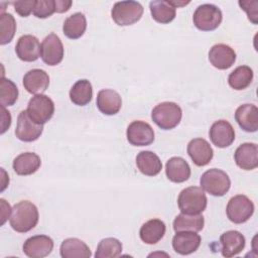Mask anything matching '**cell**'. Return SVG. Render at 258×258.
Returning <instances> with one entry per match:
<instances>
[{
  "mask_svg": "<svg viewBox=\"0 0 258 258\" xmlns=\"http://www.w3.org/2000/svg\"><path fill=\"white\" fill-rule=\"evenodd\" d=\"M39 214L36 206L29 201H21L12 208L10 226L18 233L32 230L38 223Z\"/></svg>",
  "mask_w": 258,
  "mask_h": 258,
  "instance_id": "obj_1",
  "label": "cell"
},
{
  "mask_svg": "<svg viewBox=\"0 0 258 258\" xmlns=\"http://www.w3.org/2000/svg\"><path fill=\"white\" fill-rule=\"evenodd\" d=\"M208 204L207 196L200 186H188L183 188L177 198V205L182 214L200 215Z\"/></svg>",
  "mask_w": 258,
  "mask_h": 258,
  "instance_id": "obj_2",
  "label": "cell"
},
{
  "mask_svg": "<svg viewBox=\"0 0 258 258\" xmlns=\"http://www.w3.org/2000/svg\"><path fill=\"white\" fill-rule=\"evenodd\" d=\"M181 117V108L174 102L159 103L151 111L152 121L163 130H170L176 127Z\"/></svg>",
  "mask_w": 258,
  "mask_h": 258,
  "instance_id": "obj_3",
  "label": "cell"
},
{
  "mask_svg": "<svg viewBox=\"0 0 258 258\" xmlns=\"http://www.w3.org/2000/svg\"><path fill=\"white\" fill-rule=\"evenodd\" d=\"M200 184L208 194L214 197H223L230 189L231 180L224 170L211 168L202 174Z\"/></svg>",
  "mask_w": 258,
  "mask_h": 258,
  "instance_id": "obj_4",
  "label": "cell"
},
{
  "mask_svg": "<svg viewBox=\"0 0 258 258\" xmlns=\"http://www.w3.org/2000/svg\"><path fill=\"white\" fill-rule=\"evenodd\" d=\"M143 15V7L137 1L116 2L111 10L114 22L120 26H128L136 23Z\"/></svg>",
  "mask_w": 258,
  "mask_h": 258,
  "instance_id": "obj_5",
  "label": "cell"
},
{
  "mask_svg": "<svg viewBox=\"0 0 258 258\" xmlns=\"http://www.w3.org/2000/svg\"><path fill=\"white\" fill-rule=\"evenodd\" d=\"M223 19L221 9L214 4H202L198 6L192 15L195 26L202 31L217 29Z\"/></svg>",
  "mask_w": 258,
  "mask_h": 258,
  "instance_id": "obj_6",
  "label": "cell"
},
{
  "mask_svg": "<svg viewBox=\"0 0 258 258\" xmlns=\"http://www.w3.org/2000/svg\"><path fill=\"white\" fill-rule=\"evenodd\" d=\"M26 111L32 121L43 125L53 116L54 104L48 96L39 94L29 100Z\"/></svg>",
  "mask_w": 258,
  "mask_h": 258,
  "instance_id": "obj_7",
  "label": "cell"
},
{
  "mask_svg": "<svg viewBox=\"0 0 258 258\" xmlns=\"http://www.w3.org/2000/svg\"><path fill=\"white\" fill-rule=\"evenodd\" d=\"M226 213L228 219L234 224H243L252 217L254 204L248 197L237 195L229 200Z\"/></svg>",
  "mask_w": 258,
  "mask_h": 258,
  "instance_id": "obj_8",
  "label": "cell"
},
{
  "mask_svg": "<svg viewBox=\"0 0 258 258\" xmlns=\"http://www.w3.org/2000/svg\"><path fill=\"white\" fill-rule=\"evenodd\" d=\"M63 45L55 33H49L40 45V57L47 66H56L63 58Z\"/></svg>",
  "mask_w": 258,
  "mask_h": 258,
  "instance_id": "obj_9",
  "label": "cell"
},
{
  "mask_svg": "<svg viewBox=\"0 0 258 258\" xmlns=\"http://www.w3.org/2000/svg\"><path fill=\"white\" fill-rule=\"evenodd\" d=\"M128 142L133 146H147L154 141V131L152 127L141 120L133 121L126 131Z\"/></svg>",
  "mask_w": 258,
  "mask_h": 258,
  "instance_id": "obj_10",
  "label": "cell"
},
{
  "mask_svg": "<svg viewBox=\"0 0 258 258\" xmlns=\"http://www.w3.org/2000/svg\"><path fill=\"white\" fill-rule=\"evenodd\" d=\"M43 131V125L37 124L31 120L26 110L19 113L15 129L16 137L24 142H32L37 140Z\"/></svg>",
  "mask_w": 258,
  "mask_h": 258,
  "instance_id": "obj_11",
  "label": "cell"
},
{
  "mask_svg": "<svg viewBox=\"0 0 258 258\" xmlns=\"http://www.w3.org/2000/svg\"><path fill=\"white\" fill-rule=\"evenodd\" d=\"M53 249V241L46 235H35L28 238L23 244V252L30 258H43Z\"/></svg>",
  "mask_w": 258,
  "mask_h": 258,
  "instance_id": "obj_12",
  "label": "cell"
},
{
  "mask_svg": "<svg viewBox=\"0 0 258 258\" xmlns=\"http://www.w3.org/2000/svg\"><path fill=\"white\" fill-rule=\"evenodd\" d=\"M209 135L212 143L219 148H226L235 140V130L227 120L214 122L210 128Z\"/></svg>",
  "mask_w": 258,
  "mask_h": 258,
  "instance_id": "obj_13",
  "label": "cell"
},
{
  "mask_svg": "<svg viewBox=\"0 0 258 258\" xmlns=\"http://www.w3.org/2000/svg\"><path fill=\"white\" fill-rule=\"evenodd\" d=\"M40 45L37 37L31 34H25L18 38L15 45V52L18 58L23 61H35L40 56Z\"/></svg>",
  "mask_w": 258,
  "mask_h": 258,
  "instance_id": "obj_14",
  "label": "cell"
},
{
  "mask_svg": "<svg viewBox=\"0 0 258 258\" xmlns=\"http://www.w3.org/2000/svg\"><path fill=\"white\" fill-rule=\"evenodd\" d=\"M187 154L197 166L209 164L214 156V151L210 143L204 138L191 139L187 144Z\"/></svg>",
  "mask_w": 258,
  "mask_h": 258,
  "instance_id": "obj_15",
  "label": "cell"
},
{
  "mask_svg": "<svg viewBox=\"0 0 258 258\" xmlns=\"http://www.w3.org/2000/svg\"><path fill=\"white\" fill-rule=\"evenodd\" d=\"M202 242V238L197 232L179 231L172 238V248L180 255H189L196 252Z\"/></svg>",
  "mask_w": 258,
  "mask_h": 258,
  "instance_id": "obj_16",
  "label": "cell"
},
{
  "mask_svg": "<svg viewBox=\"0 0 258 258\" xmlns=\"http://www.w3.org/2000/svg\"><path fill=\"white\" fill-rule=\"evenodd\" d=\"M209 60L211 64L218 70H228L236 61V52L231 46L218 43L211 47Z\"/></svg>",
  "mask_w": 258,
  "mask_h": 258,
  "instance_id": "obj_17",
  "label": "cell"
},
{
  "mask_svg": "<svg viewBox=\"0 0 258 258\" xmlns=\"http://www.w3.org/2000/svg\"><path fill=\"white\" fill-rule=\"evenodd\" d=\"M236 164L244 170H252L258 166V146L256 143L246 142L241 144L235 151Z\"/></svg>",
  "mask_w": 258,
  "mask_h": 258,
  "instance_id": "obj_18",
  "label": "cell"
},
{
  "mask_svg": "<svg viewBox=\"0 0 258 258\" xmlns=\"http://www.w3.org/2000/svg\"><path fill=\"white\" fill-rule=\"evenodd\" d=\"M23 87L33 95H39L46 91L49 85L48 74L40 69H33L28 71L23 77Z\"/></svg>",
  "mask_w": 258,
  "mask_h": 258,
  "instance_id": "obj_19",
  "label": "cell"
},
{
  "mask_svg": "<svg viewBox=\"0 0 258 258\" xmlns=\"http://www.w3.org/2000/svg\"><path fill=\"white\" fill-rule=\"evenodd\" d=\"M222 244V255L226 258H230L238 255L245 248L246 240L245 237L235 230H230L223 233L220 237Z\"/></svg>",
  "mask_w": 258,
  "mask_h": 258,
  "instance_id": "obj_20",
  "label": "cell"
},
{
  "mask_svg": "<svg viewBox=\"0 0 258 258\" xmlns=\"http://www.w3.org/2000/svg\"><path fill=\"white\" fill-rule=\"evenodd\" d=\"M97 107L104 115H115L122 107L121 96L114 90L104 89L97 95Z\"/></svg>",
  "mask_w": 258,
  "mask_h": 258,
  "instance_id": "obj_21",
  "label": "cell"
},
{
  "mask_svg": "<svg viewBox=\"0 0 258 258\" xmlns=\"http://www.w3.org/2000/svg\"><path fill=\"white\" fill-rule=\"evenodd\" d=\"M235 120L246 132L258 130V109L253 104H243L235 112Z\"/></svg>",
  "mask_w": 258,
  "mask_h": 258,
  "instance_id": "obj_22",
  "label": "cell"
},
{
  "mask_svg": "<svg viewBox=\"0 0 258 258\" xmlns=\"http://www.w3.org/2000/svg\"><path fill=\"white\" fill-rule=\"evenodd\" d=\"M165 173L170 181L180 183L189 178L190 167L182 157L174 156L167 160L165 165Z\"/></svg>",
  "mask_w": 258,
  "mask_h": 258,
  "instance_id": "obj_23",
  "label": "cell"
},
{
  "mask_svg": "<svg viewBox=\"0 0 258 258\" xmlns=\"http://www.w3.org/2000/svg\"><path fill=\"white\" fill-rule=\"evenodd\" d=\"M41 165L40 157L34 152H24L13 160V169L18 175H30L36 172Z\"/></svg>",
  "mask_w": 258,
  "mask_h": 258,
  "instance_id": "obj_24",
  "label": "cell"
},
{
  "mask_svg": "<svg viewBox=\"0 0 258 258\" xmlns=\"http://www.w3.org/2000/svg\"><path fill=\"white\" fill-rule=\"evenodd\" d=\"M166 226L159 219H151L144 223L139 231L140 239L148 245H153L159 242L165 234Z\"/></svg>",
  "mask_w": 258,
  "mask_h": 258,
  "instance_id": "obj_25",
  "label": "cell"
},
{
  "mask_svg": "<svg viewBox=\"0 0 258 258\" xmlns=\"http://www.w3.org/2000/svg\"><path fill=\"white\" fill-rule=\"evenodd\" d=\"M136 165L141 173L147 176H155L162 169V162L152 151L144 150L137 154Z\"/></svg>",
  "mask_w": 258,
  "mask_h": 258,
  "instance_id": "obj_26",
  "label": "cell"
},
{
  "mask_svg": "<svg viewBox=\"0 0 258 258\" xmlns=\"http://www.w3.org/2000/svg\"><path fill=\"white\" fill-rule=\"evenodd\" d=\"M59 253L62 258H90L92 256L89 246L78 238H68L62 241Z\"/></svg>",
  "mask_w": 258,
  "mask_h": 258,
  "instance_id": "obj_27",
  "label": "cell"
},
{
  "mask_svg": "<svg viewBox=\"0 0 258 258\" xmlns=\"http://www.w3.org/2000/svg\"><path fill=\"white\" fill-rule=\"evenodd\" d=\"M152 18L161 24L171 22L176 15V8L169 1L154 0L149 3Z\"/></svg>",
  "mask_w": 258,
  "mask_h": 258,
  "instance_id": "obj_28",
  "label": "cell"
},
{
  "mask_svg": "<svg viewBox=\"0 0 258 258\" xmlns=\"http://www.w3.org/2000/svg\"><path fill=\"white\" fill-rule=\"evenodd\" d=\"M87 29V19L86 16L77 12L69 16L62 25L63 34L70 39H78L85 33Z\"/></svg>",
  "mask_w": 258,
  "mask_h": 258,
  "instance_id": "obj_29",
  "label": "cell"
},
{
  "mask_svg": "<svg viewBox=\"0 0 258 258\" xmlns=\"http://www.w3.org/2000/svg\"><path fill=\"white\" fill-rule=\"evenodd\" d=\"M93 88L90 81H77L70 90V99L77 106H86L92 101Z\"/></svg>",
  "mask_w": 258,
  "mask_h": 258,
  "instance_id": "obj_30",
  "label": "cell"
},
{
  "mask_svg": "<svg viewBox=\"0 0 258 258\" xmlns=\"http://www.w3.org/2000/svg\"><path fill=\"white\" fill-rule=\"evenodd\" d=\"M204 225H205V219L201 214L185 215L181 213L177 215L173 221V230L175 232H179V231L200 232L203 230Z\"/></svg>",
  "mask_w": 258,
  "mask_h": 258,
  "instance_id": "obj_31",
  "label": "cell"
},
{
  "mask_svg": "<svg viewBox=\"0 0 258 258\" xmlns=\"http://www.w3.org/2000/svg\"><path fill=\"white\" fill-rule=\"evenodd\" d=\"M253 80V71L248 66L236 68L228 77V83L234 90H245L250 86Z\"/></svg>",
  "mask_w": 258,
  "mask_h": 258,
  "instance_id": "obj_32",
  "label": "cell"
},
{
  "mask_svg": "<svg viewBox=\"0 0 258 258\" xmlns=\"http://www.w3.org/2000/svg\"><path fill=\"white\" fill-rule=\"evenodd\" d=\"M122 243L116 238H105L97 246L96 258H115L121 255Z\"/></svg>",
  "mask_w": 258,
  "mask_h": 258,
  "instance_id": "obj_33",
  "label": "cell"
},
{
  "mask_svg": "<svg viewBox=\"0 0 258 258\" xmlns=\"http://www.w3.org/2000/svg\"><path fill=\"white\" fill-rule=\"evenodd\" d=\"M18 98V89L9 79L2 76L0 81V103L2 107H9L15 104Z\"/></svg>",
  "mask_w": 258,
  "mask_h": 258,
  "instance_id": "obj_34",
  "label": "cell"
},
{
  "mask_svg": "<svg viewBox=\"0 0 258 258\" xmlns=\"http://www.w3.org/2000/svg\"><path fill=\"white\" fill-rule=\"evenodd\" d=\"M16 31V21L10 13L1 12L0 15V43L2 45L11 42Z\"/></svg>",
  "mask_w": 258,
  "mask_h": 258,
  "instance_id": "obj_35",
  "label": "cell"
},
{
  "mask_svg": "<svg viewBox=\"0 0 258 258\" xmlns=\"http://www.w3.org/2000/svg\"><path fill=\"white\" fill-rule=\"evenodd\" d=\"M55 12V0H36L33 15L37 18H47Z\"/></svg>",
  "mask_w": 258,
  "mask_h": 258,
  "instance_id": "obj_36",
  "label": "cell"
},
{
  "mask_svg": "<svg viewBox=\"0 0 258 258\" xmlns=\"http://www.w3.org/2000/svg\"><path fill=\"white\" fill-rule=\"evenodd\" d=\"M241 9H243L247 15L248 19L253 23L257 24L258 22V2L256 0H251V1H239L238 2Z\"/></svg>",
  "mask_w": 258,
  "mask_h": 258,
  "instance_id": "obj_37",
  "label": "cell"
},
{
  "mask_svg": "<svg viewBox=\"0 0 258 258\" xmlns=\"http://www.w3.org/2000/svg\"><path fill=\"white\" fill-rule=\"evenodd\" d=\"M36 0H28V1H15L11 4L14 6L15 12L21 17H27L31 12H33Z\"/></svg>",
  "mask_w": 258,
  "mask_h": 258,
  "instance_id": "obj_38",
  "label": "cell"
},
{
  "mask_svg": "<svg viewBox=\"0 0 258 258\" xmlns=\"http://www.w3.org/2000/svg\"><path fill=\"white\" fill-rule=\"evenodd\" d=\"M1 110H2V130H1V134H3L11 125V115L10 112L7 111L5 109V107L1 106Z\"/></svg>",
  "mask_w": 258,
  "mask_h": 258,
  "instance_id": "obj_39",
  "label": "cell"
},
{
  "mask_svg": "<svg viewBox=\"0 0 258 258\" xmlns=\"http://www.w3.org/2000/svg\"><path fill=\"white\" fill-rule=\"evenodd\" d=\"M73 2L70 0H55V12L63 13L70 10Z\"/></svg>",
  "mask_w": 258,
  "mask_h": 258,
  "instance_id": "obj_40",
  "label": "cell"
},
{
  "mask_svg": "<svg viewBox=\"0 0 258 258\" xmlns=\"http://www.w3.org/2000/svg\"><path fill=\"white\" fill-rule=\"evenodd\" d=\"M0 202H1V208H2V212H1L2 222H1V225H3L6 222L7 218H9L10 214L12 213V209L10 208V205L7 204L4 199H1Z\"/></svg>",
  "mask_w": 258,
  "mask_h": 258,
  "instance_id": "obj_41",
  "label": "cell"
},
{
  "mask_svg": "<svg viewBox=\"0 0 258 258\" xmlns=\"http://www.w3.org/2000/svg\"><path fill=\"white\" fill-rule=\"evenodd\" d=\"M169 2H170L171 5H173L175 8L184 6V5H186V4L189 3V1H186V2H184V1H169Z\"/></svg>",
  "mask_w": 258,
  "mask_h": 258,
  "instance_id": "obj_42",
  "label": "cell"
}]
</instances>
